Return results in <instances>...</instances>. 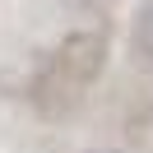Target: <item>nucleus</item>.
<instances>
[{
    "instance_id": "nucleus-1",
    "label": "nucleus",
    "mask_w": 153,
    "mask_h": 153,
    "mask_svg": "<svg viewBox=\"0 0 153 153\" xmlns=\"http://www.w3.org/2000/svg\"><path fill=\"white\" fill-rule=\"evenodd\" d=\"M93 153H111V149H93Z\"/></svg>"
}]
</instances>
